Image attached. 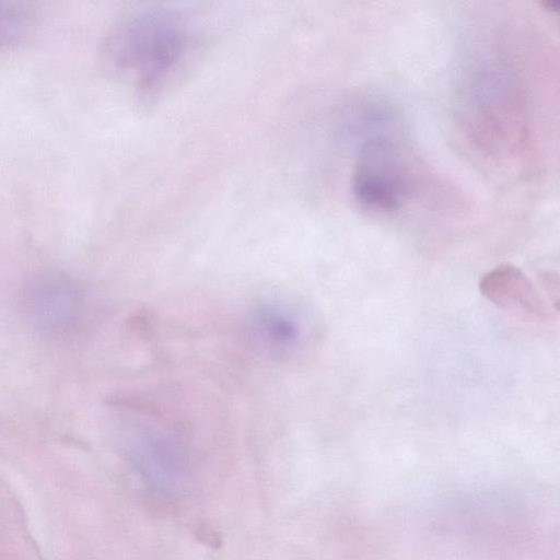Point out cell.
Listing matches in <instances>:
<instances>
[{"instance_id":"7a4b0ae2","label":"cell","mask_w":560,"mask_h":560,"mask_svg":"<svg viewBox=\"0 0 560 560\" xmlns=\"http://www.w3.org/2000/svg\"><path fill=\"white\" fill-rule=\"evenodd\" d=\"M408 190L409 174L398 148L384 137L366 141L352 175L355 200L368 210L389 212L402 205Z\"/></svg>"},{"instance_id":"52a82bcc","label":"cell","mask_w":560,"mask_h":560,"mask_svg":"<svg viewBox=\"0 0 560 560\" xmlns=\"http://www.w3.org/2000/svg\"><path fill=\"white\" fill-rule=\"evenodd\" d=\"M31 24L32 13L23 3L0 1V45L20 42Z\"/></svg>"},{"instance_id":"277c9868","label":"cell","mask_w":560,"mask_h":560,"mask_svg":"<svg viewBox=\"0 0 560 560\" xmlns=\"http://www.w3.org/2000/svg\"><path fill=\"white\" fill-rule=\"evenodd\" d=\"M481 293L499 307L532 322H546L550 308L532 281L520 269L502 265L480 280Z\"/></svg>"},{"instance_id":"3957f363","label":"cell","mask_w":560,"mask_h":560,"mask_svg":"<svg viewBox=\"0 0 560 560\" xmlns=\"http://www.w3.org/2000/svg\"><path fill=\"white\" fill-rule=\"evenodd\" d=\"M20 302L33 326L52 335L74 330L85 312L81 285L69 273L56 269L27 277L21 288Z\"/></svg>"},{"instance_id":"8992f818","label":"cell","mask_w":560,"mask_h":560,"mask_svg":"<svg viewBox=\"0 0 560 560\" xmlns=\"http://www.w3.org/2000/svg\"><path fill=\"white\" fill-rule=\"evenodd\" d=\"M130 453L139 468L160 476L182 472L188 460L182 440L166 427L155 423H143L137 429Z\"/></svg>"},{"instance_id":"ba28073f","label":"cell","mask_w":560,"mask_h":560,"mask_svg":"<svg viewBox=\"0 0 560 560\" xmlns=\"http://www.w3.org/2000/svg\"><path fill=\"white\" fill-rule=\"evenodd\" d=\"M541 5L545 8V10H548L550 12H557L559 8L558 1H546L541 2Z\"/></svg>"},{"instance_id":"6da1fadb","label":"cell","mask_w":560,"mask_h":560,"mask_svg":"<svg viewBox=\"0 0 560 560\" xmlns=\"http://www.w3.org/2000/svg\"><path fill=\"white\" fill-rule=\"evenodd\" d=\"M190 37L180 14L149 9L122 20L107 37L104 52L113 67L130 74L137 88L149 94L176 69Z\"/></svg>"},{"instance_id":"5b68a950","label":"cell","mask_w":560,"mask_h":560,"mask_svg":"<svg viewBox=\"0 0 560 560\" xmlns=\"http://www.w3.org/2000/svg\"><path fill=\"white\" fill-rule=\"evenodd\" d=\"M252 342L275 357L291 354L303 336L299 315L280 302L258 303L246 319Z\"/></svg>"}]
</instances>
